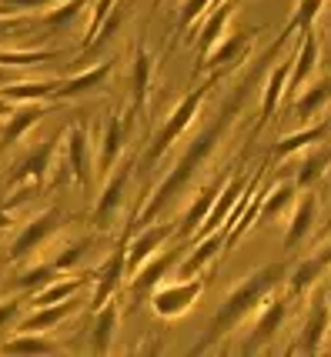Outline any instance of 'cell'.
Returning <instances> with one entry per match:
<instances>
[{
    "label": "cell",
    "instance_id": "obj_1",
    "mask_svg": "<svg viewBox=\"0 0 331 357\" xmlns=\"http://www.w3.org/2000/svg\"><path fill=\"white\" fill-rule=\"evenodd\" d=\"M288 37H291V31L284 27V31L278 33V40H274V44H271L268 50H265V57H261L258 63H251V70H248V74L241 77V84H237L235 91H231L228 97H224V104H221L218 117H214V121H211V124H207L205 130H201V134L194 137V144H191L188 151H184V157H181V164H177V167H174V171L168 174L164 181H161V187L154 190V197H151V204H147V207L141 211V220H138L141 227H144V224H151V220L158 218L161 211H164V207H168V204H171L174 197H177V194H181V190H184V187L191 184V177H194V171H201V167H205V160H207V157H211L214 151H218V140L224 137V130H228V127H231V124L237 121V114L244 110V104H248V97H251V91L258 87V84H261V74H265V63L278 57V50H281V47L288 44Z\"/></svg>",
    "mask_w": 331,
    "mask_h": 357
},
{
    "label": "cell",
    "instance_id": "obj_2",
    "mask_svg": "<svg viewBox=\"0 0 331 357\" xmlns=\"http://www.w3.org/2000/svg\"><path fill=\"white\" fill-rule=\"evenodd\" d=\"M288 274H291L288 264H268V267H261V271H254L244 284H237L235 291L221 301L218 314H214V321H211V334H207L194 351H207V347H214L221 337H228V334L241 324V317H248L261 301H268V297L278 291V284H281Z\"/></svg>",
    "mask_w": 331,
    "mask_h": 357
},
{
    "label": "cell",
    "instance_id": "obj_3",
    "mask_svg": "<svg viewBox=\"0 0 331 357\" xmlns=\"http://www.w3.org/2000/svg\"><path fill=\"white\" fill-rule=\"evenodd\" d=\"M221 80V70H211V77L205 80V87H194V91L177 104V110H174L171 117H168V124L158 130V137H154V147L147 151V164H158L161 157L168 154V147H171L174 140L184 134V127L194 121V114H198V107H201V100L207 97V91H211V84H218Z\"/></svg>",
    "mask_w": 331,
    "mask_h": 357
},
{
    "label": "cell",
    "instance_id": "obj_4",
    "mask_svg": "<svg viewBox=\"0 0 331 357\" xmlns=\"http://www.w3.org/2000/svg\"><path fill=\"white\" fill-rule=\"evenodd\" d=\"M205 294V278H177V284H168V287H161L154 291V311L161 317H177V314H184L198 301V297Z\"/></svg>",
    "mask_w": 331,
    "mask_h": 357
},
{
    "label": "cell",
    "instance_id": "obj_5",
    "mask_svg": "<svg viewBox=\"0 0 331 357\" xmlns=\"http://www.w3.org/2000/svg\"><path fill=\"white\" fill-rule=\"evenodd\" d=\"M318 54H321V44H318V33L311 27L301 31V47L295 54V63H291V77H288V93H301V87L315 77L318 70Z\"/></svg>",
    "mask_w": 331,
    "mask_h": 357
},
{
    "label": "cell",
    "instance_id": "obj_6",
    "mask_svg": "<svg viewBox=\"0 0 331 357\" xmlns=\"http://www.w3.org/2000/svg\"><path fill=\"white\" fill-rule=\"evenodd\" d=\"M131 164H134V160H124V164L114 171V177L104 184V194H101L97 211H94V220L101 227H110V220H117V214L124 211V187H127V177H131Z\"/></svg>",
    "mask_w": 331,
    "mask_h": 357
},
{
    "label": "cell",
    "instance_id": "obj_7",
    "mask_svg": "<svg viewBox=\"0 0 331 357\" xmlns=\"http://www.w3.org/2000/svg\"><path fill=\"white\" fill-rule=\"evenodd\" d=\"M231 181V171H224L218 177V181H211V184L194 197V204L188 207V214H184V220H181V227H177V241H184V237H191L194 231H201V224H205V218L211 214V207H214V201H218V194L224 190V184Z\"/></svg>",
    "mask_w": 331,
    "mask_h": 357
},
{
    "label": "cell",
    "instance_id": "obj_8",
    "mask_svg": "<svg viewBox=\"0 0 331 357\" xmlns=\"http://www.w3.org/2000/svg\"><path fill=\"white\" fill-rule=\"evenodd\" d=\"M331 331V304H328V294H318L315 304H311V314L304 321V331H301V351L315 354L325 347V334Z\"/></svg>",
    "mask_w": 331,
    "mask_h": 357
},
{
    "label": "cell",
    "instance_id": "obj_9",
    "mask_svg": "<svg viewBox=\"0 0 331 357\" xmlns=\"http://www.w3.org/2000/svg\"><path fill=\"white\" fill-rule=\"evenodd\" d=\"M174 261H177V250H168V254H161V257H151L147 267L138 271V278H134V284H131V301H134V307L151 297V291L161 284V278L168 274V267H171Z\"/></svg>",
    "mask_w": 331,
    "mask_h": 357
},
{
    "label": "cell",
    "instance_id": "obj_10",
    "mask_svg": "<svg viewBox=\"0 0 331 357\" xmlns=\"http://www.w3.org/2000/svg\"><path fill=\"white\" fill-rule=\"evenodd\" d=\"M57 220H61L57 218V211H47V214H41L37 220H31V224H27V231L10 244V261H20V257H27L37 244H44L50 234L57 231Z\"/></svg>",
    "mask_w": 331,
    "mask_h": 357
},
{
    "label": "cell",
    "instance_id": "obj_11",
    "mask_svg": "<svg viewBox=\"0 0 331 357\" xmlns=\"http://www.w3.org/2000/svg\"><path fill=\"white\" fill-rule=\"evenodd\" d=\"M315 218H318V197L308 194V197H301L298 207H295V214H291V224H288V234H284V248L288 250L301 248V244L311 237Z\"/></svg>",
    "mask_w": 331,
    "mask_h": 357
},
{
    "label": "cell",
    "instance_id": "obj_12",
    "mask_svg": "<svg viewBox=\"0 0 331 357\" xmlns=\"http://www.w3.org/2000/svg\"><path fill=\"white\" fill-rule=\"evenodd\" d=\"M281 321H284V301L281 297H268V301H265V311L258 314V321H254V327H251V337L244 344V351L265 347V344L278 334Z\"/></svg>",
    "mask_w": 331,
    "mask_h": 357
},
{
    "label": "cell",
    "instance_id": "obj_13",
    "mask_svg": "<svg viewBox=\"0 0 331 357\" xmlns=\"http://www.w3.org/2000/svg\"><path fill=\"white\" fill-rule=\"evenodd\" d=\"M168 237H171V227H147V231L138 234V237L127 244V271L138 274L141 264H147V261L154 257V250H158Z\"/></svg>",
    "mask_w": 331,
    "mask_h": 357
},
{
    "label": "cell",
    "instance_id": "obj_14",
    "mask_svg": "<svg viewBox=\"0 0 331 357\" xmlns=\"http://www.w3.org/2000/svg\"><path fill=\"white\" fill-rule=\"evenodd\" d=\"M248 181H251V177H235V181H228V184H224V190L218 194V201H214V207H211V214L205 218L201 237H207V234H214V231L224 227V220H228V214H231V207L237 204V197L244 194Z\"/></svg>",
    "mask_w": 331,
    "mask_h": 357
},
{
    "label": "cell",
    "instance_id": "obj_15",
    "mask_svg": "<svg viewBox=\"0 0 331 357\" xmlns=\"http://www.w3.org/2000/svg\"><path fill=\"white\" fill-rule=\"evenodd\" d=\"M87 154H91L87 130L78 124L74 130H71V137H67V164H71V174L78 177L80 187L91 184V160H87Z\"/></svg>",
    "mask_w": 331,
    "mask_h": 357
},
{
    "label": "cell",
    "instance_id": "obj_16",
    "mask_svg": "<svg viewBox=\"0 0 331 357\" xmlns=\"http://www.w3.org/2000/svg\"><path fill=\"white\" fill-rule=\"evenodd\" d=\"M57 140H61V134H57L54 140H47L44 147H37V151H34V154L27 157V160H24L20 167H17V174L10 177V184L17 187V184H24V181H34V184H41V181H44V174L50 171V157L57 154Z\"/></svg>",
    "mask_w": 331,
    "mask_h": 357
},
{
    "label": "cell",
    "instance_id": "obj_17",
    "mask_svg": "<svg viewBox=\"0 0 331 357\" xmlns=\"http://www.w3.org/2000/svg\"><path fill=\"white\" fill-rule=\"evenodd\" d=\"M124 241H121V248L114 250V257L108 261V267H104V278H101V284H97V291H94V311H101L104 304H108L110 297H114V291L121 287V274H124V267H127V254H124Z\"/></svg>",
    "mask_w": 331,
    "mask_h": 357
},
{
    "label": "cell",
    "instance_id": "obj_18",
    "mask_svg": "<svg viewBox=\"0 0 331 357\" xmlns=\"http://www.w3.org/2000/svg\"><path fill=\"white\" fill-rule=\"evenodd\" d=\"M124 140H127V121L117 117V114H110L108 127H104V137H101V171L114 167V160L124 151Z\"/></svg>",
    "mask_w": 331,
    "mask_h": 357
},
{
    "label": "cell",
    "instance_id": "obj_19",
    "mask_svg": "<svg viewBox=\"0 0 331 357\" xmlns=\"http://www.w3.org/2000/svg\"><path fill=\"white\" fill-rule=\"evenodd\" d=\"M224 237H228L224 231L207 234V241H201V244L194 248V254H191L188 261L181 264V278H201L205 264H211V261L218 257V248H224Z\"/></svg>",
    "mask_w": 331,
    "mask_h": 357
},
{
    "label": "cell",
    "instance_id": "obj_20",
    "mask_svg": "<svg viewBox=\"0 0 331 357\" xmlns=\"http://www.w3.org/2000/svg\"><path fill=\"white\" fill-rule=\"evenodd\" d=\"M248 44H251V33H235V37H228L221 47H214L201 67H205V70H224L228 63L235 67V63L241 61V54L248 50Z\"/></svg>",
    "mask_w": 331,
    "mask_h": 357
},
{
    "label": "cell",
    "instance_id": "obj_21",
    "mask_svg": "<svg viewBox=\"0 0 331 357\" xmlns=\"http://www.w3.org/2000/svg\"><path fill=\"white\" fill-rule=\"evenodd\" d=\"M328 100H331V77H325V80H318L311 91L298 93V100H295V117H298V121H311Z\"/></svg>",
    "mask_w": 331,
    "mask_h": 357
},
{
    "label": "cell",
    "instance_id": "obj_22",
    "mask_svg": "<svg viewBox=\"0 0 331 357\" xmlns=\"http://www.w3.org/2000/svg\"><path fill=\"white\" fill-rule=\"evenodd\" d=\"M228 17H231V0H224V3H218V7H214V17L207 20L205 31H201V40H198V57H201V63H205L207 54H211V50L218 47L221 31H224Z\"/></svg>",
    "mask_w": 331,
    "mask_h": 357
},
{
    "label": "cell",
    "instance_id": "obj_23",
    "mask_svg": "<svg viewBox=\"0 0 331 357\" xmlns=\"http://www.w3.org/2000/svg\"><path fill=\"white\" fill-rule=\"evenodd\" d=\"M151 74H154V54L147 47H138V54H134V110H141L147 100Z\"/></svg>",
    "mask_w": 331,
    "mask_h": 357
},
{
    "label": "cell",
    "instance_id": "obj_24",
    "mask_svg": "<svg viewBox=\"0 0 331 357\" xmlns=\"http://www.w3.org/2000/svg\"><path fill=\"white\" fill-rule=\"evenodd\" d=\"M291 63H295V57L291 61H281L274 70H271L268 84H265V100H261V114H265V121H268L271 114L278 110V104H281L284 97V80L291 77Z\"/></svg>",
    "mask_w": 331,
    "mask_h": 357
},
{
    "label": "cell",
    "instance_id": "obj_25",
    "mask_svg": "<svg viewBox=\"0 0 331 357\" xmlns=\"http://www.w3.org/2000/svg\"><path fill=\"white\" fill-rule=\"evenodd\" d=\"M110 70H114V63H101V67L87 70V74H80V77L64 80L61 87H57V97H80V93L94 91V87H101V84H104V77H108Z\"/></svg>",
    "mask_w": 331,
    "mask_h": 357
},
{
    "label": "cell",
    "instance_id": "obj_26",
    "mask_svg": "<svg viewBox=\"0 0 331 357\" xmlns=\"http://www.w3.org/2000/svg\"><path fill=\"white\" fill-rule=\"evenodd\" d=\"M325 261L321 257H308V261H301L291 274H288V287H291V294L295 297H301L308 287H315L318 280H321V271H325Z\"/></svg>",
    "mask_w": 331,
    "mask_h": 357
},
{
    "label": "cell",
    "instance_id": "obj_27",
    "mask_svg": "<svg viewBox=\"0 0 331 357\" xmlns=\"http://www.w3.org/2000/svg\"><path fill=\"white\" fill-rule=\"evenodd\" d=\"M295 187L298 184H278L268 197H261V214H258V220H261V224H271L274 218H281L284 211L295 204Z\"/></svg>",
    "mask_w": 331,
    "mask_h": 357
},
{
    "label": "cell",
    "instance_id": "obj_28",
    "mask_svg": "<svg viewBox=\"0 0 331 357\" xmlns=\"http://www.w3.org/2000/svg\"><path fill=\"white\" fill-rule=\"evenodd\" d=\"M328 164H331V147H315L311 154H308L304 160H301V167H298V177H295V184H298V187H311V184H318Z\"/></svg>",
    "mask_w": 331,
    "mask_h": 357
},
{
    "label": "cell",
    "instance_id": "obj_29",
    "mask_svg": "<svg viewBox=\"0 0 331 357\" xmlns=\"http://www.w3.org/2000/svg\"><path fill=\"white\" fill-rule=\"evenodd\" d=\"M328 130H331V121H321V124H315V127H304V130H298V134H291V137H284L281 144H278V157L295 154V151H301V147H308V144H321Z\"/></svg>",
    "mask_w": 331,
    "mask_h": 357
},
{
    "label": "cell",
    "instance_id": "obj_30",
    "mask_svg": "<svg viewBox=\"0 0 331 357\" xmlns=\"http://www.w3.org/2000/svg\"><path fill=\"white\" fill-rule=\"evenodd\" d=\"M114 327H117V304H104L94 321V351L108 354L114 344Z\"/></svg>",
    "mask_w": 331,
    "mask_h": 357
},
{
    "label": "cell",
    "instance_id": "obj_31",
    "mask_svg": "<svg viewBox=\"0 0 331 357\" xmlns=\"http://www.w3.org/2000/svg\"><path fill=\"white\" fill-rule=\"evenodd\" d=\"M37 117H41V107H27L14 114L7 127H3V134H0V151H7V147H14V140H20L34 124H37Z\"/></svg>",
    "mask_w": 331,
    "mask_h": 357
},
{
    "label": "cell",
    "instance_id": "obj_32",
    "mask_svg": "<svg viewBox=\"0 0 331 357\" xmlns=\"http://www.w3.org/2000/svg\"><path fill=\"white\" fill-rule=\"evenodd\" d=\"M71 314V301L67 304H47V307H37V314H31L27 321H24V334H37V331H50V327H57Z\"/></svg>",
    "mask_w": 331,
    "mask_h": 357
},
{
    "label": "cell",
    "instance_id": "obj_33",
    "mask_svg": "<svg viewBox=\"0 0 331 357\" xmlns=\"http://www.w3.org/2000/svg\"><path fill=\"white\" fill-rule=\"evenodd\" d=\"M84 287V278H74V280H61V284H54L47 291H41V294H34V307H47V304H61L64 297H71L74 291Z\"/></svg>",
    "mask_w": 331,
    "mask_h": 357
},
{
    "label": "cell",
    "instance_id": "obj_34",
    "mask_svg": "<svg viewBox=\"0 0 331 357\" xmlns=\"http://www.w3.org/2000/svg\"><path fill=\"white\" fill-rule=\"evenodd\" d=\"M3 93V100H31V97H47V93H57V84L50 80V84H14V87H7Z\"/></svg>",
    "mask_w": 331,
    "mask_h": 357
},
{
    "label": "cell",
    "instance_id": "obj_35",
    "mask_svg": "<svg viewBox=\"0 0 331 357\" xmlns=\"http://www.w3.org/2000/svg\"><path fill=\"white\" fill-rule=\"evenodd\" d=\"M54 271H57L54 264L34 267L31 274H24V278L14 280V291H34V287H41V284H50V280H54Z\"/></svg>",
    "mask_w": 331,
    "mask_h": 357
},
{
    "label": "cell",
    "instance_id": "obj_36",
    "mask_svg": "<svg viewBox=\"0 0 331 357\" xmlns=\"http://www.w3.org/2000/svg\"><path fill=\"white\" fill-rule=\"evenodd\" d=\"M321 7H325V0H298V14H295V20L288 24V31H304V27H311L315 24V17L321 14Z\"/></svg>",
    "mask_w": 331,
    "mask_h": 357
},
{
    "label": "cell",
    "instance_id": "obj_37",
    "mask_svg": "<svg viewBox=\"0 0 331 357\" xmlns=\"http://www.w3.org/2000/svg\"><path fill=\"white\" fill-rule=\"evenodd\" d=\"M91 244H94V241H91V237H84V241H78V244L64 248V254L57 257V261H54V267H57V271H67V267H78V264H80V257H84V254L91 250Z\"/></svg>",
    "mask_w": 331,
    "mask_h": 357
},
{
    "label": "cell",
    "instance_id": "obj_38",
    "mask_svg": "<svg viewBox=\"0 0 331 357\" xmlns=\"http://www.w3.org/2000/svg\"><path fill=\"white\" fill-rule=\"evenodd\" d=\"M3 351H31V354H47V351H57L50 341L44 337H17V341L3 344Z\"/></svg>",
    "mask_w": 331,
    "mask_h": 357
},
{
    "label": "cell",
    "instance_id": "obj_39",
    "mask_svg": "<svg viewBox=\"0 0 331 357\" xmlns=\"http://www.w3.org/2000/svg\"><path fill=\"white\" fill-rule=\"evenodd\" d=\"M211 3H214V0H188V3H184V10H181V20H177V27H181V31H188L191 24H194L198 17L205 14Z\"/></svg>",
    "mask_w": 331,
    "mask_h": 357
},
{
    "label": "cell",
    "instance_id": "obj_40",
    "mask_svg": "<svg viewBox=\"0 0 331 357\" xmlns=\"http://www.w3.org/2000/svg\"><path fill=\"white\" fill-rule=\"evenodd\" d=\"M80 7H84V0H74V3H67V7H61V10H57V14H47V24H50V27H61V24H67L71 17L78 14Z\"/></svg>",
    "mask_w": 331,
    "mask_h": 357
},
{
    "label": "cell",
    "instance_id": "obj_41",
    "mask_svg": "<svg viewBox=\"0 0 331 357\" xmlns=\"http://www.w3.org/2000/svg\"><path fill=\"white\" fill-rule=\"evenodd\" d=\"M114 7V0H101V7L94 10V20H91V31H87V44L94 40V33H97V24H104V17H108V10Z\"/></svg>",
    "mask_w": 331,
    "mask_h": 357
},
{
    "label": "cell",
    "instance_id": "obj_42",
    "mask_svg": "<svg viewBox=\"0 0 331 357\" xmlns=\"http://www.w3.org/2000/svg\"><path fill=\"white\" fill-rule=\"evenodd\" d=\"M17 314H20V304H17V301H7V304H0V327H7L10 321H17Z\"/></svg>",
    "mask_w": 331,
    "mask_h": 357
},
{
    "label": "cell",
    "instance_id": "obj_43",
    "mask_svg": "<svg viewBox=\"0 0 331 357\" xmlns=\"http://www.w3.org/2000/svg\"><path fill=\"white\" fill-rule=\"evenodd\" d=\"M3 3H10V7H47L50 0H3Z\"/></svg>",
    "mask_w": 331,
    "mask_h": 357
},
{
    "label": "cell",
    "instance_id": "obj_44",
    "mask_svg": "<svg viewBox=\"0 0 331 357\" xmlns=\"http://www.w3.org/2000/svg\"><path fill=\"white\" fill-rule=\"evenodd\" d=\"M318 257H321V261H325V264H331V244L325 250H321V254H318Z\"/></svg>",
    "mask_w": 331,
    "mask_h": 357
},
{
    "label": "cell",
    "instance_id": "obj_45",
    "mask_svg": "<svg viewBox=\"0 0 331 357\" xmlns=\"http://www.w3.org/2000/svg\"><path fill=\"white\" fill-rule=\"evenodd\" d=\"M7 31H14V24H7V20H0V37H3V33Z\"/></svg>",
    "mask_w": 331,
    "mask_h": 357
},
{
    "label": "cell",
    "instance_id": "obj_46",
    "mask_svg": "<svg viewBox=\"0 0 331 357\" xmlns=\"http://www.w3.org/2000/svg\"><path fill=\"white\" fill-rule=\"evenodd\" d=\"M0 114H7V104H0Z\"/></svg>",
    "mask_w": 331,
    "mask_h": 357
},
{
    "label": "cell",
    "instance_id": "obj_47",
    "mask_svg": "<svg viewBox=\"0 0 331 357\" xmlns=\"http://www.w3.org/2000/svg\"><path fill=\"white\" fill-rule=\"evenodd\" d=\"M3 14H7V7H0V17H3Z\"/></svg>",
    "mask_w": 331,
    "mask_h": 357
},
{
    "label": "cell",
    "instance_id": "obj_48",
    "mask_svg": "<svg viewBox=\"0 0 331 357\" xmlns=\"http://www.w3.org/2000/svg\"><path fill=\"white\" fill-rule=\"evenodd\" d=\"M328 304H331V287H328Z\"/></svg>",
    "mask_w": 331,
    "mask_h": 357
},
{
    "label": "cell",
    "instance_id": "obj_49",
    "mask_svg": "<svg viewBox=\"0 0 331 357\" xmlns=\"http://www.w3.org/2000/svg\"><path fill=\"white\" fill-rule=\"evenodd\" d=\"M154 3H161V0H154Z\"/></svg>",
    "mask_w": 331,
    "mask_h": 357
},
{
    "label": "cell",
    "instance_id": "obj_50",
    "mask_svg": "<svg viewBox=\"0 0 331 357\" xmlns=\"http://www.w3.org/2000/svg\"><path fill=\"white\" fill-rule=\"evenodd\" d=\"M328 20H331V14H328Z\"/></svg>",
    "mask_w": 331,
    "mask_h": 357
}]
</instances>
